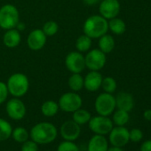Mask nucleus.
<instances>
[{
    "mask_svg": "<svg viewBox=\"0 0 151 151\" xmlns=\"http://www.w3.org/2000/svg\"><path fill=\"white\" fill-rule=\"evenodd\" d=\"M58 135L56 126L49 122H40L35 124L29 132V137L37 144H49L53 142Z\"/></svg>",
    "mask_w": 151,
    "mask_h": 151,
    "instance_id": "obj_1",
    "label": "nucleus"
},
{
    "mask_svg": "<svg viewBox=\"0 0 151 151\" xmlns=\"http://www.w3.org/2000/svg\"><path fill=\"white\" fill-rule=\"evenodd\" d=\"M109 30L108 20L101 15H92L88 17L83 26L84 34L91 37L92 39L100 38L101 36L107 34Z\"/></svg>",
    "mask_w": 151,
    "mask_h": 151,
    "instance_id": "obj_2",
    "label": "nucleus"
},
{
    "mask_svg": "<svg viewBox=\"0 0 151 151\" xmlns=\"http://www.w3.org/2000/svg\"><path fill=\"white\" fill-rule=\"evenodd\" d=\"M6 86L12 96L21 98L28 93L29 89V80L27 76L22 73H14L9 77Z\"/></svg>",
    "mask_w": 151,
    "mask_h": 151,
    "instance_id": "obj_3",
    "label": "nucleus"
},
{
    "mask_svg": "<svg viewBox=\"0 0 151 151\" xmlns=\"http://www.w3.org/2000/svg\"><path fill=\"white\" fill-rule=\"evenodd\" d=\"M20 22V14L17 7L11 4L0 7V28L8 30L15 29Z\"/></svg>",
    "mask_w": 151,
    "mask_h": 151,
    "instance_id": "obj_4",
    "label": "nucleus"
},
{
    "mask_svg": "<svg viewBox=\"0 0 151 151\" xmlns=\"http://www.w3.org/2000/svg\"><path fill=\"white\" fill-rule=\"evenodd\" d=\"M59 108L64 112L73 113L80 109L83 105V100L81 96L76 92H68L63 93L58 101Z\"/></svg>",
    "mask_w": 151,
    "mask_h": 151,
    "instance_id": "obj_5",
    "label": "nucleus"
},
{
    "mask_svg": "<svg viewBox=\"0 0 151 151\" xmlns=\"http://www.w3.org/2000/svg\"><path fill=\"white\" fill-rule=\"evenodd\" d=\"M95 110L98 115L109 116L111 115L116 107V99L112 93H103L98 95L94 102Z\"/></svg>",
    "mask_w": 151,
    "mask_h": 151,
    "instance_id": "obj_6",
    "label": "nucleus"
},
{
    "mask_svg": "<svg viewBox=\"0 0 151 151\" xmlns=\"http://www.w3.org/2000/svg\"><path fill=\"white\" fill-rule=\"evenodd\" d=\"M90 130L95 134L100 135H107L110 132L113 128V122L109 116H96L91 117L88 122Z\"/></svg>",
    "mask_w": 151,
    "mask_h": 151,
    "instance_id": "obj_7",
    "label": "nucleus"
},
{
    "mask_svg": "<svg viewBox=\"0 0 151 151\" xmlns=\"http://www.w3.org/2000/svg\"><path fill=\"white\" fill-rule=\"evenodd\" d=\"M86 68L90 70L99 71L104 68L107 58L106 53L101 52L100 49H93L87 52L86 56H85Z\"/></svg>",
    "mask_w": 151,
    "mask_h": 151,
    "instance_id": "obj_8",
    "label": "nucleus"
},
{
    "mask_svg": "<svg viewBox=\"0 0 151 151\" xmlns=\"http://www.w3.org/2000/svg\"><path fill=\"white\" fill-rule=\"evenodd\" d=\"M65 65L71 73H81L86 68L85 56L78 51L70 52L65 58Z\"/></svg>",
    "mask_w": 151,
    "mask_h": 151,
    "instance_id": "obj_9",
    "label": "nucleus"
},
{
    "mask_svg": "<svg viewBox=\"0 0 151 151\" xmlns=\"http://www.w3.org/2000/svg\"><path fill=\"white\" fill-rule=\"evenodd\" d=\"M6 110L8 116L13 120H22L26 115V106L19 98H13L9 100L6 106Z\"/></svg>",
    "mask_w": 151,
    "mask_h": 151,
    "instance_id": "obj_10",
    "label": "nucleus"
},
{
    "mask_svg": "<svg viewBox=\"0 0 151 151\" xmlns=\"http://www.w3.org/2000/svg\"><path fill=\"white\" fill-rule=\"evenodd\" d=\"M120 3L118 0H101L100 2L99 12L106 20H110L117 15L120 13Z\"/></svg>",
    "mask_w": 151,
    "mask_h": 151,
    "instance_id": "obj_11",
    "label": "nucleus"
},
{
    "mask_svg": "<svg viewBox=\"0 0 151 151\" xmlns=\"http://www.w3.org/2000/svg\"><path fill=\"white\" fill-rule=\"evenodd\" d=\"M109 134V142L113 147H122L125 146L130 140L129 131L124 126L113 127Z\"/></svg>",
    "mask_w": 151,
    "mask_h": 151,
    "instance_id": "obj_12",
    "label": "nucleus"
},
{
    "mask_svg": "<svg viewBox=\"0 0 151 151\" xmlns=\"http://www.w3.org/2000/svg\"><path fill=\"white\" fill-rule=\"evenodd\" d=\"M60 132L64 140L75 141L78 139L81 133L80 125L73 120H68L64 122L60 129Z\"/></svg>",
    "mask_w": 151,
    "mask_h": 151,
    "instance_id": "obj_13",
    "label": "nucleus"
},
{
    "mask_svg": "<svg viewBox=\"0 0 151 151\" xmlns=\"http://www.w3.org/2000/svg\"><path fill=\"white\" fill-rule=\"evenodd\" d=\"M47 37L42 29H33L27 37V45L32 51L41 50L46 44Z\"/></svg>",
    "mask_w": 151,
    "mask_h": 151,
    "instance_id": "obj_14",
    "label": "nucleus"
},
{
    "mask_svg": "<svg viewBox=\"0 0 151 151\" xmlns=\"http://www.w3.org/2000/svg\"><path fill=\"white\" fill-rule=\"evenodd\" d=\"M102 76L99 71L90 70L84 78V87L89 92H96L101 86Z\"/></svg>",
    "mask_w": 151,
    "mask_h": 151,
    "instance_id": "obj_15",
    "label": "nucleus"
},
{
    "mask_svg": "<svg viewBox=\"0 0 151 151\" xmlns=\"http://www.w3.org/2000/svg\"><path fill=\"white\" fill-rule=\"evenodd\" d=\"M115 99H116V107L118 109L130 112L133 109L134 101H133V97L130 93L121 92L115 97Z\"/></svg>",
    "mask_w": 151,
    "mask_h": 151,
    "instance_id": "obj_16",
    "label": "nucleus"
},
{
    "mask_svg": "<svg viewBox=\"0 0 151 151\" xmlns=\"http://www.w3.org/2000/svg\"><path fill=\"white\" fill-rule=\"evenodd\" d=\"M109 142L104 135L94 134L89 140L87 151H107Z\"/></svg>",
    "mask_w": 151,
    "mask_h": 151,
    "instance_id": "obj_17",
    "label": "nucleus"
},
{
    "mask_svg": "<svg viewBox=\"0 0 151 151\" xmlns=\"http://www.w3.org/2000/svg\"><path fill=\"white\" fill-rule=\"evenodd\" d=\"M22 41V36L19 30L16 29H8L6 31L3 37L4 45L8 48H15L17 47Z\"/></svg>",
    "mask_w": 151,
    "mask_h": 151,
    "instance_id": "obj_18",
    "label": "nucleus"
},
{
    "mask_svg": "<svg viewBox=\"0 0 151 151\" xmlns=\"http://www.w3.org/2000/svg\"><path fill=\"white\" fill-rule=\"evenodd\" d=\"M115 44V39L111 35L105 34L99 38V49L106 54L114 50Z\"/></svg>",
    "mask_w": 151,
    "mask_h": 151,
    "instance_id": "obj_19",
    "label": "nucleus"
},
{
    "mask_svg": "<svg viewBox=\"0 0 151 151\" xmlns=\"http://www.w3.org/2000/svg\"><path fill=\"white\" fill-rule=\"evenodd\" d=\"M68 87L72 92L78 93L84 88V78L80 73H72L68 78Z\"/></svg>",
    "mask_w": 151,
    "mask_h": 151,
    "instance_id": "obj_20",
    "label": "nucleus"
},
{
    "mask_svg": "<svg viewBox=\"0 0 151 151\" xmlns=\"http://www.w3.org/2000/svg\"><path fill=\"white\" fill-rule=\"evenodd\" d=\"M59 109L60 108L58 102L52 100H48L41 105V113L46 117L54 116L58 113Z\"/></svg>",
    "mask_w": 151,
    "mask_h": 151,
    "instance_id": "obj_21",
    "label": "nucleus"
},
{
    "mask_svg": "<svg viewBox=\"0 0 151 151\" xmlns=\"http://www.w3.org/2000/svg\"><path fill=\"white\" fill-rule=\"evenodd\" d=\"M109 24V29L115 35H122L125 32L126 26L124 22L117 17H115L113 19H110L109 22H108Z\"/></svg>",
    "mask_w": 151,
    "mask_h": 151,
    "instance_id": "obj_22",
    "label": "nucleus"
},
{
    "mask_svg": "<svg viewBox=\"0 0 151 151\" xmlns=\"http://www.w3.org/2000/svg\"><path fill=\"white\" fill-rule=\"evenodd\" d=\"M91 117H92L91 113L88 110L81 109V108L78 109V110L74 111L73 115H72V120L79 125L88 124Z\"/></svg>",
    "mask_w": 151,
    "mask_h": 151,
    "instance_id": "obj_23",
    "label": "nucleus"
},
{
    "mask_svg": "<svg viewBox=\"0 0 151 151\" xmlns=\"http://www.w3.org/2000/svg\"><path fill=\"white\" fill-rule=\"evenodd\" d=\"M92 46V38L83 34L79 36L76 41V49L79 52H86L90 50Z\"/></svg>",
    "mask_w": 151,
    "mask_h": 151,
    "instance_id": "obj_24",
    "label": "nucleus"
},
{
    "mask_svg": "<svg viewBox=\"0 0 151 151\" xmlns=\"http://www.w3.org/2000/svg\"><path fill=\"white\" fill-rule=\"evenodd\" d=\"M129 119H130L129 112L122 110V109H117L113 114L112 122L117 126H124L128 123Z\"/></svg>",
    "mask_w": 151,
    "mask_h": 151,
    "instance_id": "obj_25",
    "label": "nucleus"
},
{
    "mask_svg": "<svg viewBox=\"0 0 151 151\" xmlns=\"http://www.w3.org/2000/svg\"><path fill=\"white\" fill-rule=\"evenodd\" d=\"M12 132L13 128L11 124L3 118H0V141L8 139L12 135Z\"/></svg>",
    "mask_w": 151,
    "mask_h": 151,
    "instance_id": "obj_26",
    "label": "nucleus"
},
{
    "mask_svg": "<svg viewBox=\"0 0 151 151\" xmlns=\"http://www.w3.org/2000/svg\"><path fill=\"white\" fill-rule=\"evenodd\" d=\"M11 136L16 142L23 143L29 139V132L24 127H16L15 129H13Z\"/></svg>",
    "mask_w": 151,
    "mask_h": 151,
    "instance_id": "obj_27",
    "label": "nucleus"
},
{
    "mask_svg": "<svg viewBox=\"0 0 151 151\" xmlns=\"http://www.w3.org/2000/svg\"><path fill=\"white\" fill-rule=\"evenodd\" d=\"M116 86H117V84L115 78H113L112 77H106L102 79L101 87L103 89L104 93H113L116 90Z\"/></svg>",
    "mask_w": 151,
    "mask_h": 151,
    "instance_id": "obj_28",
    "label": "nucleus"
},
{
    "mask_svg": "<svg viewBox=\"0 0 151 151\" xmlns=\"http://www.w3.org/2000/svg\"><path fill=\"white\" fill-rule=\"evenodd\" d=\"M42 30L46 37H52L57 34L59 30V25L54 21H48L43 25Z\"/></svg>",
    "mask_w": 151,
    "mask_h": 151,
    "instance_id": "obj_29",
    "label": "nucleus"
},
{
    "mask_svg": "<svg viewBox=\"0 0 151 151\" xmlns=\"http://www.w3.org/2000/svg\"><path fill=\"white\" fill-rule=\"evenodd\" d=\"M57 151H79V147L74 141L64 140L59 144Z\"/></svg>",
    "mask_w": 151,
    "mask_h": 151,
    "instance_id": "obj_30",
    "label": "nucleus"
},
{
    "mask_svg": "<svg viewBox=\"0 0 151 151\" xmlns=\"http://www.w3.org/2000/svg\"><path fill=\"white\" fill-rule=\"evenodd\" d=\"M38 144L32 139H28L22 143L21 151H38Z\"/></svg>",
    "mask_w": 151,
    "mask_h": 151,
    "instance_id": "obj_31",
    "label": "nucleus"
},
{
    "mask_svg": "<svg viewBox=\"0 0 151 151\" xmlns=\"http://www.w3.org/2000/svg\"><path fill=\"white\" fill-rule=\"evenodd\" d=\"M142 138H143V133H142L141 130L134 128V129L129 131L130 140H132L133 142H139L142 139Z\"/></svg>",
    "mask_w": 151,
    "mask_h": 151,
    "instance_id": "obj_32",
    "label": "nucleus"
},
{
    "mask_svg": "<svg viewBox=\"0 0 151 151\" xmlns=\"http://www.w3.org/2000/svg\"><path fill=\"white\" fill-rule=\"evenodd\" d=\"M8 89L6 83L0 81V105L3 104L8 98Z\"/></svg>",
    "mask_w": 151,
    "mask_h": 151,
    "instance_id": "obj_33",
    "label": "nucleus"
},
{
    "mask_svg": "<svg viewBox=\"0 0 151 151\" xmlns=\"http://www.w3.org/2000/svg\"><path fill=\"white\" fill-rule=\"evenodd\" d=\"M140 151H151V139L146 140L141 144Z\"/></svg>",
    "mask_w": 151,
    "mask_h": 151,
    "instance_id": "obj_34",
    "label": "nucleus"
},
{
    "mask_svg": "<svg viewBox=\"0 0 151 151\" xmlns=\"http://www.w3.org/2000/svg\"><path fill=\"white\" fill-rule=\"evenodd\" d=\"M101 0H83V2L86 6H94L100 3Z\"/></svg>",
    "mask_w": 151,
    "mask_h": 151,
    "instance_id": "obj_35",
    "label": "nucleus"
},
{
    "mask_svg": "<svg viewBox=\"0 0 151 151\" xmlns=\"http://www.w3.org/2000/svg\"><path fill=\"white\" fill-rule=\"evenodd\" d=\"M143 117L147 121H151V109H147L143 113Z\"/></svg>",
    "mask_w": 151,
    "mask_h": 151,
    "instance_id": "obj_36",
    "label": "nucleus"
},
{
    "mask_svg": "<svg viewBox=\"0 0 151 151\" xmlns=\"http://www.w3.org/2000/svg\"><path fill=\"white\" fill-rule=\"evenodd\" d=\"M15 29L21 32V31H23V30H25V29H26V25H25V23H24V22H18V24L16 25Z\"/></svg>",
    "mask_w": 151,
    "mask_h": 151,
    "instance_id": "obj_37",
    "label": "nucleus"
},
{
    "mask_svg": "<svg viewBox=\"0 0 151 151\" xmlns=\"http://www.w3.org/2000/svg\"><path fill=\"white\" fill-rule=\"evenodd\" d=\"M107 151H124L122 149V147H109Z\"/></svg>",
    "mask_w": 151,
    "mask_h": 151,
    "instance_id": "obj_38",
    "label": "nucleus"
}]
</instances>
